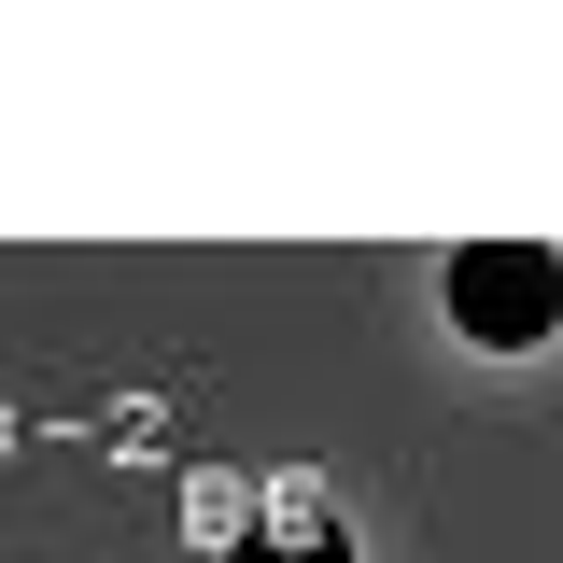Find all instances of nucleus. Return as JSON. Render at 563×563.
<instances>
[{
  "label": "nucleus",
  "instance_id": "f03ea898",
  "mask_svg": "<svg viewBox=\"0 0 563 563\" xmlns=\"http://www.w3.org/2000/svg\"><path fill=\"white\" fill-rule=\"evenodd\" d=\"M240 563H282V536H254V550H240ZM296 563H352V550H339V536H324V521H310V536H296Z\"/></svg>",
  "mask_w": 563,
  "mask_h": 563
},
{
  "label": "nucleus",
  "instance_id": "f257e3e1",
  "mask_svg": "<svg viewBox=\"0 0 563 563\" xmlns=\"http://www.w3.org/2000/svg\"><path fill=\"white\" fill-rule=\"evenodd\" d=\"M451 324L479 352H536L563 324V254L550 240H465L451 254Z\"/></svg>",
  "mask_w": 563,
  "mask_h": 563
}]
</instances>
